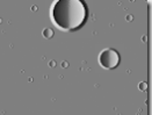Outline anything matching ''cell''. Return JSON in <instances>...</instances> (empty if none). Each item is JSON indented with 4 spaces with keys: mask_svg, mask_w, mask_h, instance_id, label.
<instances>
[{
    "mask_svg": "<svg viewBox=\"0 0 152 115\" xmlns=\"http://www.w3.org/2000/svg\"><path fill=\"white\" fill-rule=\"evenodd\" d=\"M51 20L64 31H75L85 25L88 11L81 0H58L51 7Z\"/></svg>",
    "mask_w": 152,
    "mask_h": 115,
    "instance_id": "obj_1",
    "label": "cell"
},
{
    "mask_svg": "<svg viewBox=\"0 0 152 115\" xmlns=\"http://www.w3.org/2000/svg\"><path fill=\"white\" fill-rule=\"evenodd\" d=\"M120 55L115 49H104L99 56V64L106 70H112L120 64Z\"/></svg>",
    "mask_w": 152,
    "mask_h": 115,
    "instance_id": "obj_2",
    "label": "cell"
},
{
    "mask_svg": "<svg viewBox=\"0 0 152 115\" xmlns=\"http://www.w3.org/2000/svg\"><path fill=\"white\" fill-rule=\"evenodd\" d=\"M43 35H44V36H47V37H51V36H52V30H51V29H47V30H44V31H43Z\"/></svg>",
    "mask_w": 152,
    "mask_h": 115,
    "instance_id": "obj_3",
    "label": "cell"
}]
</instances>
